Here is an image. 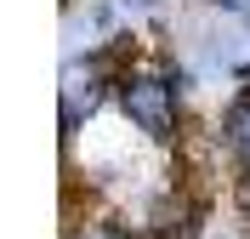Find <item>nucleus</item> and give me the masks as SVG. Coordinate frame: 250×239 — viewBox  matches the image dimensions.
Instances as JSON below:
<instances>
[{
    "instance_id": "1",
    "label": "nucleus",
    "mask_w": 250,
    "mask_h": 239,
    "mask_svg": "<svg viewBox=\"0 0 250 239\" xmlns=\"http://www.w3.org/2000/svg\"><path fill=\"white\" fill-rule=\"evenodd\" d=\"M182 68H148V63H125L114 80V103H120L125 126L142 131L148 143H171L182 126Z\"/></svg>"
},
{
    "instance_id": "2",
    "label": "nucleus",
    "mask_w": 250,
    "mask_h": 239,
    "mask_svg": "<svg viewBox=\"0 0 250 239\" xmlns=\"http://www.w3.org/2000/svg\"><path fill=\"white\" fill-rule=\"evenodd\" d=\"M142 239H193L199 234V205L188 199L182 188H165L154 205L142 211V222H131Z\"/></svg>"
},
{
    "instance_id": "3",
    "label": "nucleus",
    "mask_w": 250,
    "mask_h": 239,
    "mask_svg": "<svg viewBox=\"0 0 250 239\" xmlns=\"http://www.w3.org/2000/svg\"><path fill=\"white\" fill-rule=\"evenodd\" d=\"M216 143L228 148V159L233 165H250V86L222 109V120H216Z\"/></svg>"
},
{
    "instance_id": "4",
    "label": "nucleus",
    "mask_w": 250,
    "mask_h": 239,
    "mask_svg": "<svg viewBox=\"0 0 250 239\" xmlns=\"http://www.w3.org/2000/svg\"><path fill=\"white\" fill-rule=\"evenodd\" d=\"M68 239H142V234H137V228H125V222H91L85 234L68 228Z\"/></svg>"
},
{
    "instance_id": "5",
    "label": "nucleus",
    "mask_w": 250,
    "mask_h": 239,
    "mask_svg": "<svg viewBox=\"0 0 250 239\" xmlns=\"http://www.w3.org/2000/svg\"><path fill=\"white\" fill-rule=\"evenodd\" d=\"M120 6H125V12H154L159 0H120Z\"/></svg>"
},
{
    "instance_id": "6",
    "label": "nucleus",
    "mask_w": 250,
    "mask_h": 239,
    "mask_svg": "<svg viewBox=\"0 0 250 239\" xmlns=\"http://www.w3.org/2000/svg\"><path fill=\"white\" fill-rule=\"evenodd\" d=\"M210 6H228V12H250V0H210Z\"/></svg>"
}]
</instances>
